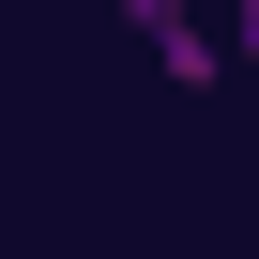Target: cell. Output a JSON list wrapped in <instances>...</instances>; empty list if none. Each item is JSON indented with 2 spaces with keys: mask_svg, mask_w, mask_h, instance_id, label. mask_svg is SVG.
Instances as JSON below:
<instances>
[{
  "mask_svg": "<svg viewBox=\"0 0 259 259\" xmlns=\"http://www.w3.org/2000/svg\"><path fill=\"white\" fill-rule=\"evenodd\" d=\"M213 46H229V76H259V0H229V31H213Z\"/></svg>",
  "mask_w": 259,
  "mask_h": 259,
  "instance_id": "7a4b0ae2",
  "label": "cell"
},
{
  "mask_svg": "<svg viewBox=\"0 0 259 259\" xmlns=\"http://www.w3.org/2000/svg\"><path fill=\"white\" fill-rule=\"evenodd\" d=\"M122 31H138L183 92H213V76H229V46H213V16H198V0H122Z\"/></svg>",
  "mask_w": 259,
  "mask_h": 259,
  "instance_id": "6da1fadb",
  "label": "cell"
}]
</instances>
